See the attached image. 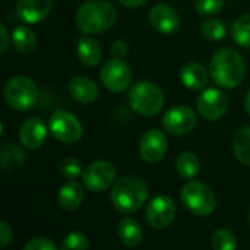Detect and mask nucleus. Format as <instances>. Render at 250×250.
I'll return each mask as SVG.
<instances>
[{"label":"nucleus","mask_w":250,"mask_h":250,"mask_svg":"<svg viewBox=\"0 0 250 250\" xmlns=\"http://www.w3.org/2000/svg\"><path fill=\"white\" fill-rule=\"evenodd\" d=\"M209 75L218 86L233 89L243 82L246 75V63L236 50L229 47L221 48L211 59Z\"/></svg>","instance_id":"obj_1"},{"label":"nucleus","mask_w":250,"mask_h":250,"mask_svg":"<svg viewBox=\"0 0 250 250\" xmlns=\"http://www.w3.org/2000/svg\"><path fill=\"white\" fill-rule=\"evenodd\" d=\"M117 21L116 7L105 0H89L83 3L75 16V23L83 34H103L114 26Z\"/></svg>","instance_id":"obj_2"},{"label":"nucleus","mask_w":250,"mask_h":250,"mask_svg":"<svg viewBox=\"0 0 250 250\" xmlns=\"http://www.w3.org/2000/svg\"><path fill=\"white\" fill-rule=\"evenodd\" d=\"M146 183L136 176H125L114 182L110 192V199L114 207L122 214L130 215L141 209V207L148 199Z\"/></svg>","instance_id":"obj_3"},{"label":"nucleus","mask_w":250,"mask_h":250,"mask_svg":"<svg viewBox=\"0 0 250 250\" xmlns=\"http://www.w3.org/2000/svg\"><path fill=\"white\" fill-rule=\"evenodd\" d=\"M127 103L135 113L144 117H152L163 110L166 100H164V92L157 83L149 81H142L130 86Z\"/></svg>","instance_id":"obj_4"},{"label":"nucleus","mask_w":250,"mask_h":250,"mask_svg":"<svg viewBox=\"0 0 250 250\" xmlns=\"http://www.w3.org/2000/svg\"><path fill=\"white\" fill-rule=\"evenodd\" d=\"M38 100V89L35 82L23 75H16L10 78L4 86V101L6 104L18 111L31 110Z\"/></svg>","instance_id":"obj_5"},{"label":"nucleus","mask_w":250,"mask_h":250,"mask_svg":"<svg viewBox=\"0 0 250 250\" xmlns=\"http://www.w3.org/2000/svg\"><path fill=\"white\" fill-rule=\"evenodd\" d=\"M180 199L185 208L196 217H207L212 214L217 207V198L212 189L198 180L188 182L182 188Z\"/></svg>","instance_id":"obj_6"},{"label":"nucleus","mask_w":250,"mask_h":250,"mask_svg":"<svg viewBox=\"0 0 250 250\" xmlns=\"http://www.w3.org/2000/svg\"><path fill=\"white\" fill-rule=\"evenodd\" d=\"M47 126L50 135L62 144H75L83 133L79 119L66 110H56L51 113Z\"/></svg>","instance_id":"obj_7"},{"label":"nucleus","mask_w":250,"mask_h":250,"mask_svg":"<svg viewBox=\"0 0 250 250\" xmlns=\"http://www.w3.org/2000/svg\"><path fill=\"white\" fill-rule=\"evenodd\" d=\"M117 176V168L110 161H94L82 173V183L83 186L95 193L104 192L110 186L114 185Z\"/></svg>","instance_id":"obj_8"},{"label":"nucleus","mask_w":250,"mask_h":250,"mask_svg":"<svg viewBox=\"0 0 250 250\" xmlns=\"http://www.w3.org/2000/svg\"><path fill=\"white\" fill-rule=\"evenodd\" d=\"M100 78L103 85L110 92H123L129 88L132 82V70L123 59H111L105 62L101 67Z\"/></svg>","instance_id":"obj_9"},{"label":"nucleus","mask_w":250,"mask_h":250,"mask_svg":"<svg viewBox=\"0 0 250 250\" xmlns=\"http://www.w3.org/2000/svg\"><path fill=\"white\" fill-rule=\"evenodd\" d=\"M146 223L155 230H164L170 227L176 218V205L170 196L161 195L149 201L145 209Z\"/></svg>","instance_id":"obj_10"},{"label":"nucleus","mask_w":250,"mask_h":250,"mask_svg":"<svg viewBox=\"0 0 250 250\" xmlns=\"http://www.w3.org/2000/svg\"><path fill=\"white\" fill-rule=\"evenodd\" d=\"M196 113L188 105H177L167 110L163 116V127L167 133L182 136L190 133L196 126Z\"/></svg>","instance_id":"obj_11"},{"label":"nucleus","mask_w":250,"mask_h":250,"mask_svg":"<svg viewBox=\"0 0 250 250\" xmlns=\"http://www.w3.org/2000/svg\"><path fill=\"white\" fill-rule=\"evenodd\" d=\"M196 108L205 120L215 122V120H220L227 113L229 98L221 89L209 88V89H205L198 97Z\"/></svg>","instance_id":"obj_12"},{"label":"nucleus","mask_w":250,"mask_h":250,"mask_svg":"<svg viewBox=\"0 0 250 250\" xmlns=\"http://www.w3.org/2000/svg\"><path fill=\"white\" fill-rule=\"evenodd\" d=\"M167 152V138L158 129H151L144 133L139 142V155L145 163H160Z\"/></svg>","instance_id":"obj_13"},{"label":"nucleus","mask_w":250,"mask_h":250,"mask_svg":"<svg viewBox=\"0 0 250 250\" xmlns=\"http://www.w3.org/2000/svg\"><path fill=\"white\" fill-rule=\"evenodd\" d=\"M48 126L42 122L41 117H29L19 127V141L21 145L26 149H38L44 145L47 139Z\"/></svg>","instance_id":"obj_14"},{"label":"nucleus","mask_w":250,"mask_h":250,"mask_svg":"<svg viewBox=\"0 0 250 250\" xmlns=\"http://www.w3.org/2000/svg\"><path fill=\"white\" fill-rule=\"evenodd\" d=\"M149 22L152 28L161 34H173L180 25L179 13L166 3H157L149 10Z\"/></svg>","instance_id":"obj_15"},{"label":"nucleus","mask_w":250,"mask_h":250,"mask_svg":"<svg viewBox=\"0 0 250 250\" xmlns=\"http://www.w3.org/2000/svg\"><path fill=\"white\" fill-rule=\"evenodd\" d=\"M53 9V0H18L16 15L26 23L44 21Z\"/></svg>","instance_id":"obj_16"},{"label":"nucleus","mask_w":250,"mask_h":250,"mask_svg":"<svg viewBox=\"0 0 250 250\" xmlns=\"http://www.w3.org/2000/svg\"><path fill=\"white\" fill-rule=\"evenodd\" d=\"M67 89H69L70 97L81 104H91L100 95V91H98V86L95 85V82L85 76L72 78L69 81Z\"/></svg>","instance_id":"obj_17"},{"label":"nucleus","mask_w":250,"mask_h":250,"mask_svg":"<svg viewBox=\"0 0 250 250\" xmlns=\"http://www.w3.org/2000/svg\"><path fill=\"white\" fill-rule=\"evenodd\" d=\"M83 201V189L82 185L75 182V180H69L66 182L59 193H57V204L64 211H75L81 207Z\"/></svg>","instance_id":"obj_18"},{"label":"nucleus","mask_w":250,"mask_h":250,"mask_svg":"<svg viewBox=\"0 0 250 250\" xmlns=\"http://www.w3.org/2000/svg\"><path fill=\"white\" fill-rule=\"evenodd\" d=\"M117 237L120 240V243L126 248H136L141 245L142 237H144V231L141 224L130 218V217H125L119 221L117 224Z\"/></svg>","instance_id":"obj_19"},{"label":"nucleus","mask_w":250,"mask_h":250,"mask_svg":"<svg viewBox=\"0 0 250 250\" xmlns=\"http://www.w3.org/2000/svg\"><path fill=\"white\" fill-rule=\"evenodd\" d=\"M180 79H182V83L189 89H202L208 83L209 73L202 64L196 62H190L182 67Z\"/></svg>","instance_id":"obj_20"},{"label":"nucleus","mask_w":250,"mask_h":250,"mask_svg":"<svg viewBox=\"0 0 250 250\" xmlns=\"http://www.w3.org/2000/svg\"><path fill=\"white\" fill-rule=\"evenodd\" d=\"M76 53H78V59L82 62V64L88 66V67H94L98 63H101L103 59V48L98 44V41H95L91 37H81L76 45Z\"/></svg>","instance_id":"obj_21"},{"label":"nucleus","mask_w":250,"mask_h":250,"mask_svg":"<svg viewBox=\"0 0 250 250\" xmlns=\"http://www.w3.org/2000/svg\"><path fill=\"white\" fill-rule=\"evenodd\" d=\"M12 44L21 54H31L37 47V37L28 26H16L12 32Z\"/></svg>","instance_id":"obj_22"},{"label":"nucleus","mask_w":250,"mask_h":250,"mask_svg":"<svg viewBox=\"0 0 250 250\" xmlns=\"http://www.w3.org/2000/svg\"><path fill=\"white\" fill-rule=\"evenodd\" d=\"M201 170V161L196 154L190 151H183L176 158V171L180 177L186 180H192Z\"/></svg>","instance_id":"obj_23"},{"label":"nucleus","mask_w":250,"mask_h":250,"mask_svg":"<svg viewBox=\"0 0 250 250\" xmlns=\"http://www.w3.org/2000/svg\"><path fill=\"white\" fill-rule=\"evenodd\" d=\"M25 152L16 144H4L0 149V164L4 170H16L25 163Z\"/></svg>","instance_id":"obj_24"},{"label":"nucleus","mask_w":250,"mask_h":250,"mask_svg":"<svg viewBox=\"0 0 250 250\" xmlns=\"http://www.w3.org/2000/svg\"><path fill=\"white\" fill-rule=\"evenodd\" d=\"M233 151L236 158L250 167V126L240 129L233 138Z\"/></svg>","instance_id":"obj_25"},{"label":"nucleus","mask_w":250,"mask_h":250,"mask_svg":"<svg viewBox=\"0 0 250 250\" xmlns=\"http://www.w3.org/2000/svg\"><path fill=\"white\" fill-rule=\"evenodd\" d=\"M233 40L245 48H250V13L240 16L231 25Z\"/></svg>","instance_id":"obj_26"},{"label":"nucleus","mask_w":250,"mask_h":250,"mask_svg":"<svg viewBox=\"0 0 250 250\" xmlns=\"http://www.w3.org/2000/svg\"><path fill=\"white\" fill-rule=\"evenodd\" d=\"M201 29H202V34L205 35V38H208L211 41H220L227 34L226 23L223 21H220L218 18H208L207 21L202 22Z\"/></svg>","instance_id":"obj_27"},{"label":"nucleus","mask_w":250,"mask_h":250,"mask_svg":"<svg viewBox=\"0 0 250 250\" xmlns=\"http://www.w3.org/2000/svg\"><path fill=\"white\" fill-rule=\"evenodd\" d=\"M211 248L214 250H234L237 248L236 236L230 230H217L211 237Z\"/></svg>","instance_id":"obj_28"},{"label":"nucleus","mask_w":250,"mask_h":250,"mask_svg":"<svg viewBox=\"0 0 250 250\" xmlns=\"http://www.w3.org/2000/svg\"><path fill=\"white\" fill-rule=\"evenodd\" d=\"M60 248L62 250H86L89 248V243L85 234L73 231V233H69L63 239Z\"/></svg>","instance_id":"obj_29"},{"label":"nucleus","mask_w":250,"mask_h":250,"mask_svg":"<svg viewBox=\"0 0 250 250\" xmlns=\"http://www.w3.org/2000/svg\"><path fill=\"white\" fill-rule=\"evenodd\" d=\"M59 171L63 177L69 179V180H75L79 176H82V166L76 158H64L60 166H59Z\"/></svg>","instance_id":"obj_30"},{"label":"nucleus","mask_w":250,"mask_h":250,"mask_svg":"<svg viewBox=\"0 0 250 250\" xmlns=\"http://www.w3.org/2000/svg\"><path fill=\"white\" fill-rule=\"evenodd\" d=\"M224 6V0H196L195 9L204 16H212L218 13Z\"/></svg>","instance_id":"obj_31"},{"label":"nucleus","mask_w":250,"mask_h":250,"mask_svg":"<svg viewBox=\"0 0 250 250\" xmlns=\"http://www.w3.org/2000/svg\"><path fill=\"white\" fill-rule=\"evenodd\" d=\"M57 246L54 245V242H51L47 237H34L31 239L25 246L23 250H56Z\"/></svg>","instance_id":"obj_32"},{"label":"nucleus","mask_w":250,"mask_h":250,"mask_svg":"<svg viewBox=\"0 0 250 250\" xmlns=\"http://www.w3.org/2000/svg\"><path fill=\"white\" fill-rule=\"evenodd\" d=\"M13 240V233H12V229L7 226V223L4 221H0V248L1 249H6Z\"/></svg>","instance_id":"obj_33"},{"label":"nucleus","mask_w":250,"mask_h":250,"mask_svg":"<svg viewBox=\"0 0 250 250\" xmlns=\"http://www.w3.org/2000/svg\"><path fill=\"white\" fill-rule=\"evenodd\" d=\"M111 56L116 57V59H125L127 56V51H129V47L127 44L123 41V40H116L113 44H111Z\"/></svg>","instance_id":"obj_34"},{"label":"nucleus","mask_w":250,"mask_h":250,"mask_svg":"<svg viewBox=\"0 0 250 250\" xmlns=\"http://www.w3.org/2000/svg\"><path fill=\"white\" fill-rule=\"evenodd\" d=\"M0 35H1V38H0V53L3 54V53H6V50H7V47H9V44H10V40H12V37H9V31H7V28H6V25H0Z\"/></svg>","instance_id":"obj_35"},{"label":"nucleus","mask_w":250,"mask_h":250,"mask_svg":"<svg viewBox=\"0 0 250 250\" xmlns=\"http://www.w3.org/2000/svg\"><path fill=\"white\" fill-rule=\"evenodd\" d=\"M148 0H119L120 4H123L125 7H130V9H135V7H141L146 3Z\"/></svg>","instance_id":"obj_36"},{"label":"nucleus","mask_w":250,"mask_h":250,"mask_svg":"<svg viewBox=\"0 0 250 250\" xmlns=\"http://www.w3.org/2000/svg\"><path fill=\"white\" fill-rule=\"evenodd\" d=\"M245 108H246V113L250 116V89L245 97Z\"/></svg>","instance_id":"obj_37"},{"label":"nucleus","mask_w":250,"mask_h":250,"mask_svg":"<svg viewBox=\"0 0 250 250\" xmlns=\"http://www.w3.org/2000/svg\"><path fill=\"white\" fill-rule=\"evenodd\" d=\"M248 221H249V226H250V208H249V212H248Z\"/></svg>","instance_id":"obj_38"}]
</instances>
